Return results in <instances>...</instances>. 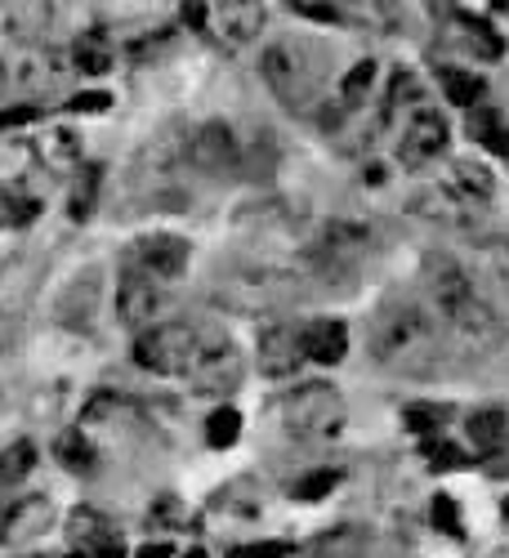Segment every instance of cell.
Here are the masks:
<instances>
[{
  "label": "cell",
  "mask_w": 509,
  "mask_h": 558,
  "mask_svg": "<svg viewBox=\"0 0 509 558\" xmlns=\"http://www.w3.org/2000/svg\"><path fill=\"white\" fill-rule=\"evenodd\" d=\"M366 549H372V532L362 523H336L308 545L313 558H366Z\"/></svg>",
  "instance_id": "e0dca14e"
},
{
  "label": "cell",
  "mask_w": 509,
  "mask_h": 558,
  "mask_svg": "<svg viewBox=\"0 0 509 558\" xmlns=\"http://www.w3.org/2000/svg\"><path fill=\"white\" fill-rule=\"evenodd\" d=\"M166 304V287L153 282V277H138V272H121V287H117V317L125 327H134L138 336L153 331V322Z\"/></svg>",
  "instance_id": "30bf717a"
},
{
  "label": "cell",
  "mask_w": 509,
  "mask_h": 558,
  "mask_svg": "<svg viewBox=\"0 0 509 558\" xmlns=\"http://www.w3.org/2000/svg\"><path fill=\"white\" fill-rule=\"evenodd\" d=\"M215 340L219 331L193 327V322H161L134 340V362L144 371H157V376H193Z\"/></svg>",
  "instance_id": "3957f363"
},
{
  "label": "cell",
  "mask_w": 509,
  "mask_h": 558,
  "mask_svg": "<svg viewBox=\"0 0 509 558\" xmlns=\"http://www.w3.org/2000/svg\"><path fill=\"white\" fill-rule=\"evenodd\" d=\"M246 161L242 144H238V130L228 121H202L189 138V166L202 174H238Z\"/></svg>",
  "instance_id": "52a82bcc"
},
{
  "label": "cell",
  "mask_w": 509,
  "mask_h": 558,
  "mask_svg": "<svg viewBox=\"0 0 509 558\" xmlns=\"http://www.w3.org/2000/svg\"><path fill=\"white\" fill-rule=\"evenodd\" d=\"M295 14H304V19H317V23H340V19H344L336 5H313V0H295Z\"/></svg>",
  "instance_id": "74e56055"
},
{
  "label": "cell",
  "mask_w": 509,
  "mask_h": 558,
  "mask_svg": "<svg viewBox=\"0 0 509 558\" xmlns=\"http://www.w3.org/2000/svg\"><path fill=\"white\" fill-rule=\"evenodd\" d=\"M425 460H429V470H465L470 464L465 451H456L451 442H434V438H425Z\"/></svg>",
  "instance_id": "836d02e7"
},
{
  "label": "cell",
  "mask_w": 509,
  "mask_h": 558,
  "mask_svg": "<svg viewBox=\"0 0 509 558\" xmlns=\"http://www.w3.org/2000/svg\"><path fill=\"white\" fill-rule=\"evenodd\" d=\"M336 483H340V474H336V470H313V474L295 478V487H291V500H304V505H313V500H322V496H331V492H336Z\"/></svg>",
  "instance_id": "1f68e13d"
},
{
  "label": "cell",
  "mask_w": 509,
  "mask_h": 558,
  "mask_svg": "<svg viewBox=\"0 0 509 558\" xmlns=\"http://www.w3.org/2000/svg\"><path fill=\"white\" fill-rule=\"evenodd\" d=\"M272 411H277V421H282V429L300 442H322L344 429V398L327 380L295 385L291 393L277 398Z\"/></svg>",
  "instance_id": "5b68a950"
},
{
  "label": "cell",
  "mask_w": 509,
  "mask_h": 558,
  "mask_svg": "<svg viewBox=\"0 0 509 558\" xmlns=\"http://www.w3.org/2000/svg\"><path fill=\"white\" fill-rule=\"evenodd\" d=\"M282 277H268V272H251V277H238L228 287V300H238V308H268L277 295H282Z\"/></svg>",
  "instance_id": "ffe728a7"
},
{
  "label": "cell",
  "mask_w": 509,
  "mask_h": 558,
  "mask_svg": "<svg viewBox=\"0 0 509 558\" xmlns=\"http://www.w3.org/2000/svg\"><path fill=\"white\" fill-rule=\"evenodd\" d=\"M50 519H54V505L45 496H23L14 509H5V519H0V541L5 545H32L36 536L50 532Z\"/></svg>",
  "instance_id": "4fadbf2b"
},
{
  "label": "cell",
  "mask_w": 509,
  "mask_h": 558,
  "mask_svg": "<svg viewBox=\"0 0 509 558\" xmlns=\"http://www.w3.org/2000/svg\"><path fill=\"white\" fill-rule=\"evenodd\" d=\"M95 558H125V545H121V541H112V545H104Z\"/></svg>",
  "instance_id": "7bdbcfd3"
},
{
  "label": "cell",
  "mask_w": 509,
  "mask_h": 558,
  "mask_svg": "<svg viewBox=\"0 0 509 558\" xmlns=\"http://www.w3.org/2000/svg\"><path fill=\"white\" fill-rule=\"evenodd\" d=\"M425 291H429L434 313L443 317V327H451L456 340H465L470 349H496L505 340V322L474 291L470 272L451 255H438V251L425 255Z\"/></svg>",
  "instance_id": "6da1fadb"
},
{
  "label": "cell",
  "mask_w": 509,
  "mask_h": 558,
  "mask_svg": "<svg viewBox=\"0 0 509 558\" xmlns=\"http://www.w3.org/2000/svg\"><path fill=\"white\" fill-rule=\"evenodd\" d=\"M402 425L411 429V434H434V429H443L447 425V407H434V402H415V407H407L402 411Z\"/></svg>",
  "instance_id": "d6a6232c"
},
{
  "label": "cell",
  "mask_w": 509,
  "mask_h": 558,
  "mask_svg": "<svg viewBox=\"0 0 509 558\" xmlns=\"http://www.w3.org/2000/svg\"><path fill=\"white\" fill-rule=\"evenodd\" d=\"M36 464V442L32 438H19L10 447H0V483H23Z\"/></svg>",
  "instance_id": "f1b7e54d"
},
{
  "label": "cell",
  "mask_w": 509,
  "mask_h": 558,
  "mask_svg": "<svg viewBox=\"0 0 509 558\" xmlns=\"http://www.w3.org/2000/svg\"><path fill=\"white\" fill-rule=\"evenodd\" d=\"M304 353L317 366H336L349 353V327L340 317H313V322H304Z\"/></svg>",
  "instance_id": "9a60e30c"
},
{
  "label": "cell",
  "mask_w": 509,
  "mask_h": 558,
  "mask_svg": "<svg viewBox=\"0 0 509 558\" xmlns=\"http://www.w3.org/2000/svg\"><path fill=\"white\" fill-rule=\"evenodd\" d=\"M68 541L76 545V554H99L104 545H112L117 541V532H112V523L99 514V509H72V523H68Z\"/></svg>",
  "instance_id": "ac0fdd59"
},
{
  "label": "cell",
  "mask_w": 509,
  "mask_h": 558,
  "mask_svg": "<svg viewBox=\"0 0 509 558\" xmlns=\"http://www.w3.org/2000/svg\"><path fill=\"white\" fill-rule=\"evenodd\" d=\"M372 85H376V63L366 59V63H357V68L340 81V104H344V108H362L366 99H372Z\"/></svg>",
  "instance_id": "f546056e"
},
{
  "label": "cell",
  "mask_w": 509,
  "mask_h": 558,
  "mask_svg": "<svg viewBox=\"0 0 509 558\" xmlns=\"http://www.w3.org/2000/svg\"><path fill=\"white\" fill-rule=\"evenodd\" d=\"M366 246H372V228H366V223L331 219V223H322L313 238H308L304 259L317 264V268H340V264H353Z\"/></svg>",
  "instance_id": "ba28073f"
},
{
  "label": "cell",
  "mask_w": 509,
  "mask_h": 558,
  "mask_svg": "<svg viewBox=\"0 0 509 558\" xmlns=\"http://www.w3.org/2000/svg\"><path fill=\"white\" fill-rule=\"evenodd\" d=\"M153 523L179 527V523H183V505H179V500H170V496H166V500H157V505H153Z\"/></svg>",
  "instance_id": "f35d334b"
},
{
  "label": "cell",
  "mask_w": 509,
  "mask_h": 558,
  "mask_svg": "<svg viewBox=\"0 0 509 558\" xmlns=\"http://www.w3.org/2000/svg\"><path fill=\"white\" fill-rule=\"evenodd\" d=\"M206 14H210V5H183V23H189V27H206L210 23Z\"/></svg>",
  "instance_id": "60d3db41"
},
{
  "label": "cell",
  "mask_w": 509,
  "mask_h": 558,
  "mask_svg": "<svg viewBox=\"0 0 509 558\" xmlns=\"http://www.w3.org/2000/svg\"><path fill=\"white\" fill-rule=\"evenodd\" d=\"M170 554H174V549H170L166 541H148V545H144V549H138L134 558H170Z\"/></svg>",
  "instance_id": "b9f144b4"
},
{
  "label": "cell",
  "mask_w": 509,
  "mask_h": 558,
  "mask_svg": "<svg viewBox=\"0 0 509 558\" xmlns=\"http://www.w3.org/2000/svg\"><path fill=\"white\" fill-rule=\"evenodd\" d=\"M470 138H474V144H483L492 157H509V125H505V117L496 108H474Z\"/></svg>",
  "instance_id": "7402d4cb"
},
{
  "label": "cell",
  "mask_w": 509,
  "mask_h": 558,
  "mask_svg": "<svg viewBox=\"0 0 509 558\" xmlns=\"http://www.w3.org/2000/svg\"><path fill=\"white\" fill-rule=\"evenodd\" d=\"M108 95H72L68 99V112H108Z\"/></svg>",
  "instance_id": "ab89813d"
},
{
  "label": "cell",
  "mask_w": 509,
  "mask_h": 558,
  "mask_svg": "<svg viewBox=\"0 0 509 558\" xmlns=\"http://www.w3.org/2000/svg\"><path fill=\"white\" fill-rule=\"evenodd\" d=\"M259 76L272 89L277 104L300 112L313 104L317 85H322V59H317V50H308L300 40H272L259 54Z\"/></svg>",
  "instance_id": "277c9868"
},
{
  "label": "cell",
  "mask_w": 509,
  "mask_h": 558,
  "mask_svg": "<svg viewBox=\"0 0 509 558\" xmlns=\"http://www.w3.org/2000/svg\"><path fill=\"white\" fill-rule=\"evenodd\" d=\"M407 210H411V215H421V219H434V223H451V228L474 223V202H470V197H460L456 189H443V183H434V189H421V193H411Z\"/></svg>",
  "instance_id": "5bb4252c"
},
{
  "label": "cell",
  "mask_w": 509,
  "mask_h": 558,
  "mask_svg": "<svg viewBox=\"0 0 509 558\" xmlns=\"http://www.w3.org/2000/svg\"><path fill=\"white\" fill-rule=\"evenodd\" d=\"M402 108H415V112H421V108H425V89H421V76L398 68V72H393V81H389L385 117H393V112H402Z\"/></svg>",
  "instance_id": "4316f807"
},
{
  "label": "cell",
  "mask_w": 509,
  "mask_h": 558,
  "mask_svg": "<svg viewBox=\"0 0 509 558\" xmlns=\"http://www.w3.org/2000/svg\"><path fill=\"white\" fill-rule=\"evenodd\" d=\"M438 331L421 304H385L372 327V357L398 371H429L438 362Z\"/></svg>",
  "instance_id": "7a4b0ae2"
},
{
  "label": "cell",
  "mask_w": 509,
  "mask_h": 558,
  "mask_svg": "<svg viewBox=\"0 0 509 558\" xmlns=\"http://www.w3.org/2000/svg\"><path fill=\"white\" fill-rule=\"evenodd\" d=\"M443 148H447V121H443L434 108L411 112V117H407V130H402V144H398L402 166H425V161H434Z\"/></svg>",
  "instance_id": "7c38bea8"
},
{
  "label": "cell",
  "mask_w": 509,
  "mask_h": 558,
  "mask_svg": "<svg viewBox=\"0 0 509 558\" xmlns=\"http://www.w3.org/2000/svg\"><path fill=\"white\" fill-rule=\"evenodd\" d=\"M210 14H219L215 27L228 45H251L264 32V19H268L264 5H255V0H228V5H215Z\"/></svg>",
  "instance_id": "2e32d148"
},
{
  "label": "cell",
  "mask_w": 509,
  "mask_h": 558,
  "mask_svg": "<svg viewBox=\"0 0 509 558\" xmlns=\"http://www.w3.org/2000/svg\"><path fill=\"white\" fill-rule=\"evenodd\" d=\"M112 40L104 36V32H85V36H76L72 40V63H76V72H85V76H104V72H112Z\"/></svg>",
  "instance_id": "d6986e66"
},
{
  "label": "cell",
  "mask_w": 509,
  "mask_h": 558,
  "mask_svg": "<svg viewBox=\"0 0 509 558\" xmlns=\"http://www.w3.org/2000/svg\"><path fill=\"white\" fill-rule=\"evenodd\" d=\"M189 255H193V246L183 238H170V232H148V238H138V242L125 246L121 272H138V277H153V282L170 287L174 277L189 268Z\"/></svg>",
  "instance_id": "8992f818"
},
{
  "label": "cell",
  "mask_w": 509,
  "mask_h": 558,
  "mask_svg": "<svg viewBox=\"0 0 509 558\" xmlns=\"http://www.w3.org/2000/svg\"><path fill=\"white\" fill-rule=\"evenodd\" d=\"M505 523H509V500H505Z\"/></svg>",
  "instance_id": "7dc6e473"
},
{
  "label": "cell",
  "mask_w": 509,
  "mask_h": 558,
  "mask_svg": "<svg viewBox=\"0 0 509 558\" xmlns=\"http://www.w3.org/2000/svg\"><path fill=\"white\" fill-rule=\"evenodd\" d=\"M505 429H509V421H505L500 407H483V411L470 415V442L478 447V456L500 451L505 447Z\"/></svg>",
  "instance_id": "cb8c5ba5"
},
{
  "label": "cell",
  "mask_w": 509,
  "mask_h": 558,
  "mask_svg": "<svg viewBox=\"0 0 509 558\" xmlns=\"http://www.w3.org/2000/svg\"><path fill=\"white\" fill-rule=\"evenodd\" d=\"M5 89H10V68L0 63V95H5Z\"/></svg>",
  "instance_id": "ee69618b"
},
{
  "label": "cell",
  "mask_w": 509,
  "mask_h": 558,
  "mask_svg": "<svg viewBox=\"0 0 509 558\" xmlns=\"http://www.w3.org/2000/svg\"><path fill=\"white\" fill-rule=\"evenodd\" d=\"M27 121H40V108L36 104H19V108H5L0 112V130H19Z\"/></svg>",
  "instance_id": "8d00e7d4"
},
{
  "label": "cell",
  "mask_w": 509,
  "mask_h": 558,
  "mask_svg": "<svg viewBox=\"0 0 509 558\" xmlns=\"http://www.w3.org/2000/svg\"><path fill=\"white\" fill-rule=\"evenodd\" d=\"M68 558H95V554H68Z\"/></svg>",
  "instance_id": "bcb514c9"
},
{
  "label": "cell",
  "mask_w": 509,
  "mask_h": 558,
  "mask_svg": "<svg viewBox=\"0 0 509 558\" xmlns=\"http://www.w3.org/2000/svg\"><path fill=\"white\" fill-rule=\"evenodd\" d=\"M242 376H246V362H242V353L228 344L223 336L210 344V353L202 357V366L193 371V389L197 393H206V398H223V393H233L238 385H242Z\"/></svg>",
  "instance_id": "8fae6325"
},
{
  "label": "cell",
  "mask_w": 509,
  "mask_h": 558,
  "mask_svg": "<svg viewBox=\"0 0 509 558\" xmlns=\"http://www.w3.org/2000/svg\"><path fill=\"white\" fill-rule=\"evenodd\" d=\"M304 362H308L304 327H295V322H272V327L259 331V366H264V376H272V380L300 376Z\"/></svg>",
  "instance_id": "9c48e42d"
},
{
  "label": "cell",
  "mask_w": 509,
  "mask_h": 558,
  "mask_svg": "<svg viewBox=\"0 0 509 558\" xmlns=\"http://www.w3.org/2000/svg\"><path fill=\"white\" fill-rule=\"evenodd\" d=\"M99 183H104V166L99 161H85L76 174H72V197H68V215L81 223L89 219V210H95L99 202Z\"/></svg>",
  "instance_id": "44dd1931"
},
{
  "label": "cell",
  "mask_w": 509,
  "mask_h": 558,
  "mask_svg": "<svg viewBox=\"0 0 509 558\" xmlns=\"http://www.w3.org/2000/svg\"><path fill=\"white\" fill-rule=\"evenodd\" d=\"M451 189L460 193V197H470L474 206H483V202H492V193H496V174L487 170V166H478V161H456L451 166Z\"/></svg>",
  "instance_id": "603a6c76"
},
{
  "label": "cell",
  "mask_w": 509,
  "mask_h": 558,
  "mask_svg": "<svg viewBox=\"0 0 509 558\" xmlns=\"http://www.w3.org/2000/svg\"><path fill=\"white\" fill-rule=\"evenodd\" d=\"M291 545L287 541H259V545H233L228 558H287Z\"/></svg>",
  "instance_id": "d590c367"
},
{
  "label": "cell",
  "mask_w": 509,
  "mask_h": 558,
  "mask_svg": "<svg viewBox=\"0 0 509 558\" xmlns=\"http://www.w3.org/2000/svg\"><path fill=\"white\" fill-rule=\"evenodd\" d=\"M40 157H45V166L50 170H81L85 161H81V153H76V138L68 134V130H50L40 138Z\"/></svg>",
  "instance_id": "83f0119b"
},
{
  "label": "cell",
  "mask_w": 509,
  "mask_h": 558,
  "mask_svg": "<svg viewBox=\"0 0 509 558\" xmlns=\"http://www.w3.org/2000/svg\"><path fill=\"white\" fill-rule=\"evenodd\" d=\"M429 509H434V527H438V532H447V536H456V541L465 536V527H460V509H456L451 496H434Z\"/></svg>",
  "instance_id": "e575fe53"
},
{
  "label": "cell",
  "mask_w": 509,
  "mask_h": 558,
  "mask_svg": "<svg viewBox=\"0 0 509 558\" xmlns=\"http://www.w3.org/2000/svg\"><path fill=\"white\" fill-rule=\"evenodd\" d=\"M242 438V411H233V407H219V411H210V421H206V442L210 447H233Z\"/></svg>",
  "instance_id": "4dcf8cb0"
},
{
  "label": "cell",
  "mask_w": 509,
  "mask_h": 558,
  "mask_svg": "<svg viewBox=\"0 0 509 558\" xmlns=\"http://www.w3.org/2000/svg\"><path fill=\"white\" fill-rule=\"evenodd\" d=\"M438 81H443V95L451 99V104H460V108H478L483 104V76H474V72H460V68H438Z\"/></svg>",
  "instance_id": "d4e9b609"
},
{
  "label": "cell",
  "mask_w": 509,
  "mask_h": 558,
  "mask_svg": "<svg viewBox=\"0 0 509 558\" xmlns=\"http://www.w3.org/2000/svg\"><path fill=\"white\" fill-rule=\"evenodd\" d=\"M54 460L63 464V470H72V474H89V470H95V447H89V438L81 429H68L54 442Z\"/></svg>",
  "instance_id": "484cf974"
},
{
  "label": "cell",
  "mask_w": 509,
  "mask_h": 558,
  "mask_svg": "<svg viewBox=\"0 0 509 558\" xmlns=\"http://www.w3.org/2000/svg\"><path fill=\"white\" fill-rule=\"evenodd\" d=\"M183 558H206V549H189V554H183Z\"/></svg>",
  "instance_id": "f6af8a7d"
}]
</instances>
